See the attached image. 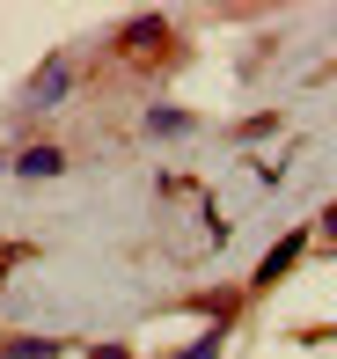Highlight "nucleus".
Listing matches in <instances>:
<instances>
[{"label":"nucleus","instance_id":"nucleus-1","mask_svg":"<svg viewBox=\"0 0 337 359\" xmlns=\"http://www.w3.org/2000/svg\"><path fill=\"white\" fill-rule=\"evenodd\" d=\"M294 257H301V235H286V242H271V257H264V264H256V293H264V286H279L286 271H294Z\"/></svg>","mask_w":337,"mask_h":359},{"label":"nucleus","instance_id":"nucleus-2","mask_svg":"<svg viewBox=\"0 0 337 359\" xmlns=\"http://www.w3.org/2000/svg\"><path fill=\"white\" fill-rule=\"evenodd\" d=\"M0 359H59V345H44V337H15V345H0Z\"/></svg>","mask_w":337,"mask_h":359},{"label":"nucleus","instance_id":"nucleus-3","mask_svg":"<svg viewBox=\"0 0 337 359\" xmlns=\"http://www.w3.org/2000/svg\"><path fill=\"white\" fill-rule=\"evenodd\" d=\"M22 176H59V154H52V147H37V154H22Z\"/></svg>","mask_w":337,"mask_h":359},{"label":"nucleus","instance_id":"nucleus-4","mask_svg":"<svg viewBox=\"0 0 337 359\" xmlns=\"http://www.w3.org/2000/svg\"><path fill=\"white\" fill-rule=\"evenodd\" d=\"M95 359H125V352H118V345H103V352H95Z\"/></svg>","mask_w":337,"mask_h":359},{"label":"nucleus","instance_id":"nucleus-5","mask_svg":"<svg viewBox=\"0 0 337 359\" xmlns=\"http://www.w3.org/2000/svg\"><path fill=\"white\" fill-rule=\"evenodd\" d=\"M323 227H330V235H337V205H330V220H323Z\"/></svg>","mask_w":337,"mask_h":359}]
</instances>
